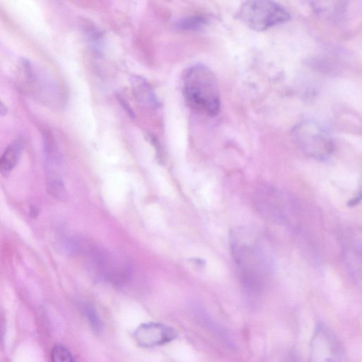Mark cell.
<instances>
[{"mask_svg":"<svg viewBox=\"0 0 362 362\" xmlns=\"http://www.w3.org/2000/svg\"><path fill=\"white\" fill-rule=\"evenodd\" d=\"M84 311L94 329L96 330L99 329L100 328V323L95 310L91 307L88 306L84 309Z\"/></svg>","mask_w":362,"mask_h":362,"instance_id":"14","label":"cell"},{"mask_svg":"<svg viewBox=\"0 0 362 362\" xmlns=\"http://www.w3.org/2000/svg\"><path fill=\"white\" fill-rule=\"evenodd\" d=\"M52 362H75L71 353L63 346L57 344L52 350Z\"/></svg>","mask_w":362,"mask_h":362,"instance_id":"13","label":"cell"},{"mask_svg":"<svg viewBox=\"0 0 362 362\" xmlns=\"http://www.w3.org/2000/svg\"><path fill=\"white\" fill-rule=\"evenodd\" d=\"M117 97L118 98L119 102L123 107L124 110L126 111V112L129 115V117L134 118V112L132 110L129 105L127 103V102L123 98H122L120 95H117Z\"/></svg>","mask_w":362,"mask_h":362,"instance_id":"15","label":"cell"},{"mask_svg":"<svg viewBox=\"0 0 362 362\" xmlns=\"http://www.w3.org/2000/svg\"><path fill=\"white\" fill-rule=\"evenodd\" d=\"M23 146V141L16 139L4 150L0 159V171L4 176L6 177L16 166Z\"/></svg>","mask_w":362,"mask_h":362,"instance_id":"11","label":"cell"},{"mask_svg":"<svg viewBox=\"0 0 362 362\" xmlns=\"http://www.w3.org/2000/svg\"><path fill=\"white\" fill-rule=\"evenodd\" d=\"M182 91L185 100L195 112L214 116L220 110L218 83L214 72L204 64L189 67L184 74Z\"/></svg>","mask_w":362,"mask_h":362,"instance_id":"2","label":"cell"},{"mask_svg":"<svg viewBox=\"0 0 362 362\" xmlns=\"http://www.w3.org/2000/svg\"><path fill=\"white\" fill-rule=\"evenodd\" d=\"M207 23L208 18L205 16L194 15L180 19L175 23V26L183 31H197L202 30Z\"/></svg>","mask_w":362,"mask_h":362,"instance_id":"12","label":"cell"},{"mask_svg":"<svg viewBox=\"0 0 362 362\" xmlns=\"http://www.w3.org/2000/svg\"><path fill=\"white\" fill-rule=\"evenodd\" d=\"M130 83L134 98L141 106L149 109H155L160 106L157 95L145 78L134 75L130 78Z\"/></svg>","mask_w":362,"mask_h":362,"instance_id":"10","label":"cell"},{"mask_svg":"<svg viewBox=\"0 0 362 362\" xmlns=\"http://www.w3.org/2000/svg\"><path fill=\"white\" fill-rule=\"evenodd\" d=\"M281 191L269 185L259 187L255 193L257 209L263 216L280 224H291L289 199Z\"/></svg>","mask_w":362,"mask_h":362,"instance_id":"7","label":"cell"},{"mask_svg":"<svg viewBox=\"0 0 362 362\" xmlns=\"http://www.w3.org/2000/svg\"><path fill=\"white\" fill-rule=\"evenodd\" d=\"M229 240L243 288L248 294H259L272 270L271 252L264 236L254 229L238 227L230 230Z\"/></svg>","mask_w":362,"mask_h":362,"instance_id":"1","label":"cell"},{"mask_svg":"<svg viewBox=\"0 0 362 362\" xmlns=\"http://www.w3.org/2000/svg\"><path fill=\"white\" fill-rule=\"evenodd\" d=\"M7 109H6V107L3 104L2 102H1V105H0V115L1 117L6 115L7 114Z\"/></svg>","mask_w":362,"mask_h":362,"instance_id":"18","label":"cell"},{"mask_svg":"<svg viewBox=\"0 0 362 362\" xmlns=\"http://www.w3.org/2000/svg\"><path fill=\"white\" fill-rule=\"evenodd\" d=\"M43 162L46 187L50 196L59 200L66 199L62 176V157L54 135L49 130L42 133Z\"/></svg>","mask_w":362,"mask_h":362,"instance_id":"5","label":"cell"},{"mask_svg":"<svg viewBox=\"0 0 362 362\" xmlns=\"http://www.w3.org/2000/svg\"><path fill=\"white\" fill-rule=\"evenodd\" d=\"M341 356L335 335L325 325L317 323L310 339L308 362H341Z\"/></svg>","mask_w":362,"mask_h":362,"instance_id":"8","label":"cell"},{"mask_svg":"<svg viewBox=\"0 0 362 362\" xmlns=\"http://www.w3.org/2000/svg\"><path fill=\"white\" fill-rule=\"evenodd\" d=\"M88 244L81 255L88 257L90 269L98 278L112 284H121L128 279L131 267L126 259Z\"/></svg>","mask_w":362,"mask_h":362,"instance_id":"4","label":"cell"},{"mask_svg":"<svg viewBox=\"0 0 362 362\" xmlns=\"http://www.w3.org/2000/svg\"><path fill=\"white\" fill-rule=\"evenodd\" d=\"M178 336L173 327L161 322H146L140 325L133 332L136 343L144 348L168 344Z\"/></svg>","mask_w":362,"mask_h":362,"instance_id":"9","label":"cell"},{"mask_svg":"<svg viewBox=\"0 0 362 362\" xmlns=\"http://www.w3.org/2000/svg\"><path fill=\"white\" fill-rule=\"evenodd\" d=\"M362 200V187L359 189V191L355 194V196L351 199L348 203L347 205L349 206H354L359 204V202Z\"/></svg>","mask_w":362,"mask_h":362,"instance_id":"16","label":"cell"},{"mask_svg":"<svg viewBox=\"0 0 362 362\" xmlns=\"http://www.w3.org/2000/svg\"><path fill=\"white\" fill-rule=\"evenodd\" d=\"M294 139L298 146L308 155L324 160L334 149L333 140L320 124L313 121H303L293 130Z\"/></svg>","mask_w":362,"mask_h":362,"instance_id":"6","label":"cell"},{"mask_svg":"<svg viewBox=\"0 0 362 362\" xmlns=\"http://www.w3.org/2000/svg\"><path fill=\"white\" fill-rule=\"evenodd\" d=\"M236 17L247 27L263 31L290 19V15L281 5L271 1H247L243 2Z\"/></svg>","mask_w":362,"mask_h":362,"instance_id":"3","label":"cell"},{"mask_svg":"<svg viewBox=\"0 0 362 362\" xmlns=\"http://www.w3.org/2000/svg\"><path fill=\"white\" fill-rule=\"evenodd\" d=\"M37 214H38V209L35 206H32L30 208V216L32 218H35L37 216Z\"/></svg>","mask_w":362,"mask_h":362,"instance_id":"17","label":"cell"}]
</instances>
